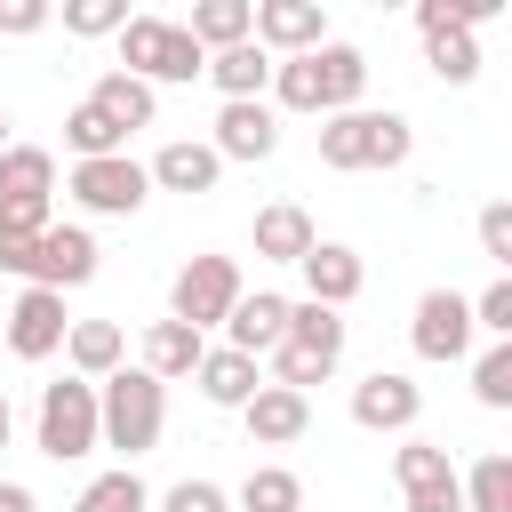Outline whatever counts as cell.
Wrapping results in <instances>:
<instances>
[{"label":"cell","mask_w":512,"mask_h":512,"mask_svg":"<svg viewBox=\"0 0 512 512\" xmlns=\"http://www.w3.org/2000/svg\"><path fill=\"white\" fill-rule=\"evenodd\" d=\"M168 424V384H152L144 368H112L96 384V448H120V456H144Z\"/></svg>","instance_id":"6da1fadb"},{"label":"cell","mask_w":512,"mask_h":512,"mask_svg":"<svg viewBox=\"0 0 512 512\" xmlns=\"http://www.w3.org/2000/svg\"><path fill=\"white\" fill-rule=\"evenodd\" d=\"M272 360H280V384L288 392H304V384H328L336 376V360H344V312H328V304H288V336L272 344Z\"/></svg>","instance_id":"7a4b0ae2"},{"label":"cell","mask_w":512,"mask_h":512,"mask_svg":"<svg viewBox=\"0 0 512 512\" xmlns=\"http://www.w3.org/2000/svg\"><path fill=\"white\" fill-rule=\"evenodd\" d=\"M320 160L328 168H400L408 160V120L400 112H328Z\"/></svg>","instance_id":"3957f363"},{"label":"cell","mask_w":512,"mask_h":512,"mask_svg":"<svg viewBox=\"0 0 512 512\" xmlns=\"http://www.w3.org/2000/svg\"><path fill=\"white\" fill-rule=\"evenodd\" d=\"M120 64L152 88V80H200L208 72V56L192 48V32L184 24H168V16H128L120 24Z\"/></svg>","instance_id":"277c9868"},{"label":"cell","mask_w":512,"mask_h":512,"mask_svg":"<svg viewBox=\"0 0 512 512\" xmlns=\"http://www.w3.org/2000/svg\"><path fill=\"white\" fill-rule=\"evenodd\" d=\"M232 304H240V264L232 256H192L176 272V288H168V320H184L192 336L200 328H224Z\"/></svg>","instance_id":"5b68a950"},{"label":"cell","mask_w":512,"mask_h":512,"mask_svg":"<svg viewBox=\"0 0 512 512\" xmlns=\"http://www.w3.org/2000/svg\"><path fill=\"white\" fill-rule=\"evenodd\" d=\"M96 448V384L88 376H64V384H40V456L72 464Z\"/></svg>","instance_id":"8992f818"},{"label":"cell","mask_w":512,"mask_h":512,"mask_svg":"<svg viewBox=\"0 0 512 512\" xmlns=\"http://www.w3.org/2000/svg\"><path fill=\"white\" fill-rule=\"evenodd\" d=\"M144 192H152V176H144L128 152H112V160H72V200L96 208V216H136Z\"/></svg>","instance_id":"52a82bcc"},{"label":"cell","mask_w":512,"mask_h":512,"mask_svg":"<svg viewBox=\"0 0 512 512\" xmlns=\"http://www.w3.org/2000/svg\"><path fill=\"white\" fill-rule=\"evenodd\" d=\"M248 40L280 48V56H312L328 40V16H320V0H256L248 8Z\"/></svg>","instance_id":"ba28073f"},{"label":"cell","mask_w":512,"mask_h":512,"mask_svg":"<svg viewBox=\"0 0 512 512\" xmlns=\"http://www.w3.org/2000/svg\"><path fill=\"white\" fill-rule=\"evenodd\" d=\"M64 296L56 288H24L16 304H8V328H0V344L16 352V360H48V352H64Z\"/></svg>","instance_id":"9c48e42d"},{"label":"cell","mask_w":512,"mask_h":512,"mask_svg":"<svg viewBox=\"0 0 512 512\" xmlns=\"http://www.w3.org/2000/svg\"><path fill=\"white\" fill-rule=\"evenodd\" d=\"M88 272H96V240H88L80 224H48V232L32 240V264H24L32 288H56V296H64V288H80Z\"/></svg>","instance_id":"30bf717a"},{"label":"cell","mask_w":512,"mask_h":512,"mask_svg":"<svg viewBox=\"0 0 512 512\" xmlns=\"http://www.w3.org/2000/svg\"><path fill=\"white\" fill-rule=\"evenodd\" d=\"M416 352L424 360H464L472 352V296H456V288H432V296H416Z\"/></svg>","instance_id":"8fae6325"},{"label":"cell","mask_w":512,"mask_h":512,"mask_svg":"<svg viewBox=\"0 0 512 512\" xmlns=\"http://www.w3.org/2000/svg\"><path fill=\"white\" fill-rule=\"evenodd\" d=\"M416 408H424V392L408 376H392V368H376L368 384H352V424L360 432H408Z\"/></svg>","instance_id":"7c38bea8"},{"label":"cell","mask_w":512,"mask_h":512,"mask_svg":"<svg viewBox=\"0 0 512 512\" xmlns=\"http://www.w3.org/2000/svg\"><path fill=\"white\" fill-rule=\"evenodd\" d=\"M240 416H248V440H256V448H288V440H304L312 400H304V392H288V384H256Z\"/></svg>","instance_id":"4fadbf2b"},{"label":"cell","mask_w":512,"mask_h":512,"mask_svg":"<svg viewBox=\"0 0 512 512\" xmlns=\"http://www.w3.org/2000/svg\"><path fill=\"white\" fill-rule=\"evenodd\" d=\"M360 256L344 248V240H312V256H304V288H312V304H328V312H344L352 296H360Z\"/></svg>","instance_id":"5bb4252c"},{"label":"cell","mask_w":512,"mask_h":512,"mask_svg":"<svg viewBox=\"0 0 512 512\" xmlns=\"http://www.w3.org/2000/svg\"><path fill=\"white\" fill-rule=\"evenodd\" d=\"M272 144H280V128H272V112L264 104H224L216 112V160H272Z\"/></svg>","instance_id":"9a60e30c"},{"label":"cell","mask_w":512,"mask_h":512,"mask_svg":"<svg viewBox=\"0 0 512 512\" xmlns=\"http://www.w3.org/2000/svg\"><path fill=\"white\" fill-rule=\"evenodd\" d=\"M312 216L296 208V200H272V208H256V256L264 264H304L312 256Z\"/></svg>","instance_id":"2e32d148"},{"label":"cell","mask_w":512,"mask_h":512,"mask_svg":"<svg viewBox=\"0 0 512 512\" xmlns=\"http://www.w3.org/2000/svg\"><path fill=\"white\" fill-rule=\"evenodd\" d=\"M312 72H320V112H352V96L368 88V56L344 48V40H320L312 48Z\"/></svg>","instance_id":"e0dca14e"},{"label":"cell","mask_w":512,"mask_h":512,"mask_svg":"<svg viewBox=\"0 0 512 512\" xmlns=\"http://www.w3.org/2000/svg\"><path fill=\"white\" fill-rule=\"evenodd\" d=\"M224 336H232V352H272L280 336H288V296H240L232 304V320H224Z\"/></svg>","instance_id":"ac0fdd59"},{"label":"cell","mask_w":512,"mask_h":512,"mask_svg":"<svg viewBox=\"0 0 512 512\" xmlns=\"http://www.w3.org/2000/svg\"><path fill=\"white\" fill-rule=\"evenodd\" d=\"M208 80L224 88V104H256V96H264V80H272V56H264L256 40L216 48V56H208Z\"/></svg>","instance_id":"d6986e66"},{"label":"cell","mask_w":512,"mask_h":512,"mask_svg":"<svg viewBox=\"0 0 512 512\" xmlns=\"http://www.w3.org/2000/svg\"><path fill=\"white\" fill-rule=\"evenodd\" d=\"M200 352H208V344H200L184 320H152V328H144V376H152V384L192 376V368H200Z\"/></svg>","instance_id":"ffe728a7"},{"label":"cell","mask_w":512,"mask_h":512,"mask_svg":"<svg viewBox=\"0 0 512 512\" xmlns=\"http://www.w3.org/2000/svg\"><path fill=\"white\" fill-rule=\"evenodd\" d=\"M144 176H152V184H168V192H216L224 160H216L208 144H160V160H152Z\"/></svg>","instance_id":"44dd1931"},{"label":"cell","mask_w":512,"mask_h":512,"mask_svg":"<svg viewBox=\"0 0 512 512\" xmlns=\"http://www.w3.org/2000/svg\"><path fill=\"white\" fill-rule=\"evenodd\" d=\"M64 352H72V368H80L88 384H104V376L120 368V352H128V336H120L112 320H72V328H64Z\"/></svg>","instance_id":"7402d4cb"},{"label":"cell","mask_w":512,"mask_h":512,"mask_svg":"<svg viewBox=\"0 0 512 512\" xmlns=\"http://www.w3.org/2000/svg\"><path fill=\"white\" fill-rule=\"evenodd\" d=\"M192 376H200V400H216V408H248V392H256V360L232 352V344L224 352H200Z\"/></svg>","instance_id":"603a6c76"},{"label":"cell","mask_w":512,"mask_h":512,"mask_svg":"<svg viewBox=\"0 0 512 512\" xmlns=\"http://www.w3.org/2000/svg\"><path fill=\"white\" fill-rule=\"evenodd\" d=\"M88 104H96L120 136H128V128H152V88H144L136 72H104V80L88 88Z\"/></svg>","instance_id":"cb8c5ba5"},{"label":"cell","mask_w":512,"mask_h":512,"mask_svg":"<svg viewBox=\"0 0 512 512\" xmlns=\"http://www.w3.org/2000/svg\"><path fill=\"white\" fill-rule=\"evenodd\" d=\"M48 184H56V160L40 144H8L0 152V200H48Z\"/></svg>","instance_id":"d4e9b609"},{"label":"cell","mask_w":512,"mask_h":512,"mask_svg":"<svg viewBox=\"0 0 512 512\" xmlns=\"http://www.w3.org/2000/svg\"><path fill=\"white\" fill-rule=\"evenodd\" d=\"M184 32H192L200 56H208V48H240V40H248V0H200Z\"/></svg>","instance_id":"484cf974"},{"label":"cell","mask_w":512,"mask_h":512,"mask_svg":"<svg viewBox=\"0 0 512 512\" xmlns=\"http://www.w3.org/2000/svg\"><path fill=\"white\" fill-rule=\"evenodd\" d=\"M72 512H152V496H144V480L120 464V472H96L88 488H80V504Z\"/></svg>","instance_id":"4316f807"},{"label":"cell","mask_w":512,"mask_h":512,"mask_svg":"<svg viewBox=\"0 0 512 512\" xmlns=\"http://www.w3.org/2000/svg\"><path fill=\"white\" fill-rule=\"evenodd\" d=\"M456 488H464V512H512V456H480L472 480Z\"/></svg>","instance_id":"83f0119b"},{"label":"cell","mask_w":512,"mask_h":512,"mask_svg":"<svg viewBox=\"0 0 512 512\" xmlns=\"http://www.w3.org/2000/svg\"><path fill=\"white\" fill-rule=\"evenodd\" d=\"M64 144H72L80 160H112V152H120L128 136H120V128H112V120H104L96 104H72V120H64Z\"/></svg>","instance_id":"f1b7e54d"},{"label":"cell","mask_w":512,"mask_h":512,"mask_svg":"<svg viewBox=\"0 0 512 512\" xmlns=\"http://www.w3.org/2000/svg\"><path fill=\"white\" fill-rule=\"evenodd\" d=\"M392 472H400V488H408V496H424V488H448V480H456V464H448V448H432V440H408Z\"/></svg>","instance_id":"f546056e"},{"label":"cell","mask_w":512,"mask_h":512,"mask_svg":"<svg viewBox=\"0 0 512 512\" xmlns=\"http://www.w3.org/2000/svg\"><path fill=\"white\" fill-rule=\"evenodd\" d=\"M240 504H248V512H296V504H304V488H296V472L256 464V472L240 480Z\"/></svg>","instance_id":"4dcf8cb0"},{"label":"cell","mask_w":512,"mask_h":512,"mask_svg":"<svg viewBox=\"0 0 512 512\" xmlns=\"http://www.w3.org/2000/svg\"><path fill=\"white\" fill-rule=\"evenodd\" d=\"M472 392H480V408H512V344H488L472 360Z\"/></svg>","instance_id":"1f68e13d"},{"label":"cell","mask_w":512,"mask_h":512,"mask_svg":"<svg viewBox=\"0 0 512 512\" xmlns=\"http://www.w3.org/2000/svg\"><path fill=\"white\" fill-rule=\"evenodd\" d=\"M120 24H128V0H72L64 8V32H80V40H104Z\"/></svg>","instance_id":"d6a6232c"},{"label":"cell","mask_w":512,"mask_h":512,"mask_svg":"<svg viewBox=\"0 0 512 512\" xmlns=\"http://www.w3.org/2000/svg\"><path fill=\"white\" fill-rule=\"evenodd\" d=\"M272 88H280L288 112H320V72H312V56H288V64L272 72Z\"/></svg>","instance_id":"836d02e7"},{"label":"cell","mask_w":512,"mask_h":512,"mask_svg":"<svg viewBox=\"0 0 512 512\" xmlns=\"http://www.w3.org/2000/svg\"><path fill=\"white\" fill-rule=\"evenodd\" d=\"M472 328H488L496 344H512V280H488L480 304H472Z\"/></svg>","instance_id":"e575fe53"},{"label":"cell","mask_w":512,"mask_h":512,"mask_svg":"<svg viewBox=\"0 0 512 512\" xmlns=\"http://www.w3.org/2000/svg\"><path fill=\"white\" fill-rule=\"evenodd\" d=\"M480 248H488V264H512V208L504 200L480 208Z\"/></svg>","instance_id":"d590c367"},{"label":"cell","mask_w":512,"mask_h":512,"mask_svg":"<svg viewBox=\"0 0 512 512\" xmlns=\"http://www.w3.org/2000/svg\"><path fill=\"white\" fill-rule=\"evenodd\" d=\"M0 232L8 240H40L48 232V200H0Z\"/></svg>","instance_id":"8d00e7d4"},{"label":"cell","mask_w":512,"mask_h":512,"mask_svg":"<svg viewBox=\"0 0 512 512\" xmlns=\"http://www.w3.org/2000/svg\"><path fill=\"white\" fill-rule=\"evenodd\" d=\"M160 512H224V488H216V480H176V488L160 496Z\"/></svg>","instance_id":"74e56055"},{"label":"cell","mask_w":512,"mask_h":512,"mask_svg":"<svg viewBox=\"0 0 512 512\" xmlns=\"http://www.w3.org/2000/svg\"><path fill=\"white\" fill-rule=\"evenodd\" d=\"M40 24H48V0H0V32H8V40L40 32Z\"/></svg>","instance_id":"f35d334b"},{"label":"cell","mask_w":512,"mask_h":512,"mask_svg":"<svg viewBox=\"0 0 512 512\" xmlns=\"http://www.w3.org/2000/svg\"><path fill=\"white\" fill-rule=\"evenodd\" d=\"M408 512H464V488L448 480V488H424V496H408Z\"/></svg>","instance_id":"ab89813d"},{"label":"cell","mask_w":512,"mask_h":512,"mask_svg":"<svg viewBox=\"0 0 512 512\" xmlns=\"http://www.w3.org/2000/svg\"><path fill=\"white\" fill-rule=\"evenodd\" d=\"M24 264H32V240H8L0 232V272H24Z\"/></svg>","instance_id":"60d3db41"},{"label":"cell","mask_w":512,"mask_h":512,"mask_svg":"<svg viewBox=\"0 0 512 512\" xmlns=\"http://www.w3.org/2000/svg\"><path fill=\"white\" fill-rule=\"evenodd\" d=\"M0 512H32V488L24 480H0Z\"/></svg>","instance_id":"b9f144b4"},{"label":"cell","mask_w":512,"mask_h":512,"mask_svg":"<svg viewBox=\"0 0 512 512\" xmlns=\"http://www.w3.org/2000/svg\"><path fill=\"white\" fill-rule=\"evenodd\" d=\"M8 424H16V416H8V392H0V448H8Z\"/></svg>","instance_id":"7bdbcfd3"},{"label":"cell","mask_w":512,"mask_h":512,"mask_svg":"<svg viewBox=\"0 0 512 512\" xmlns=\"http://www.w3.org/2000/svg\"><path fill=\"white\" fill-rule=\"evenodd\" d=\"M0 152H8V112H0Z\"/></svg>","instance_id":"ee69618b"}]
</instances>
